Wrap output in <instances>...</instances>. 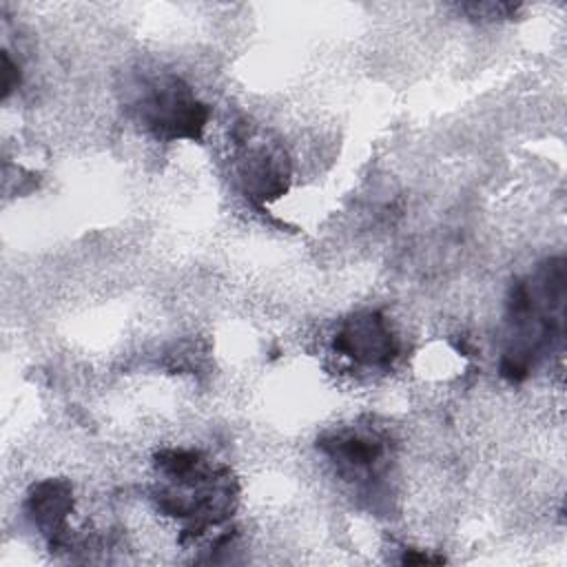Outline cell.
Instances as JSON below:
<instances>
[{"mask_svg":"<svg viewBox=\"0 0 567 567\" xmlns=\"http://www.w3.org/2000/svg\"><path fill=\"white\" fill-rule=\"evenodd\" d=\"M155 470L164 478L155 492V505L162 514L182 523V543L202 538L224 525L237 509L239 483L233 470L199 450H159Z\"/></svg>","mask_w":567,"mask_h":567,"instance_id":"2","label":"cell"},{"mask_svg":"<svg viewBox=\"0 0 567 567\" xmlns=\"http://www.w3.org/2000/svg\"><path fill=\"white\" fill-rule=\"evenodd\" d=\"M516 9H518L516 4H505V2H467V4H461V11L470 13V18H481V20L507 18Z\"/></svg>","mask_w":567,"mask_h":567,"instance_id":"8","label":"cell"},{"mask_svg":"<svg viewBox=\"0 0 567 567\" xmlns=\"http://www.w3.org/2000/svg\"><path fill=\"white\" fill-rule=\"evenodd\" d=\"M20 86V66L11 60L9 51H2V100H7Z\"/></svg>","mask_w":567,"mask_h":567,"instance_id":"9","label":"cell"},{"mask_svg":"<svg viewBox=\"0 0 567 567\" xmlns=\"http://www.w3.org/2000/svg\"><path fill=\"white\" fill-rule=\"evenodd\" d=\"M565 257H547L509 286L498 372L509 383L525 381L560 346L567 297Z\"/></svg>","mask_w":567,"mask_h":567,"instance_id":"1","label":"cell"},{"mask_svg":"<svg viewBox=\"0 0 567 567\" xmlns=\"http://www.w3.org/2000/svg\"><path fill=\"white\" fill-rule=\"evenodd\" d=\"M317 450L346 481L370 483L379 478L392 458V441L377 425H343L317 439Z\"/></svg>","mask_w":567,"mask_h":567,"instance_id":"5","label":"cell"},{"mask_svg":"<svg viewBox=\"0 0 567 567\" xmlns=\"http://www.w3.org/2000/svg\"><path fill=\"white\" fill-rule=\"evenodd\" d=\"M403 565H423V563H445L443 556H430V554H416V549H405L401 556Z\"/></svg>","mask_w":567,"mask_h":567,"instance_id":"10","label":"cell"},{"mask_svg":"<svg viewBox=\"0 0 567 567\" xmlns=\"http://www.w3.org/2000/svg\"><path fill=\"white\" fill-rule=\"evenodd\" d=\"M334 350L357 365L388 370L399 357V339L390 321L379 310H357L348 315L332 341Z\"/></svg>","mask_w":567,"mask_h":567,"instance_id":"6","label":"cell"},{"mask_svg":"<svg viewBox=\"0 0 567 567\" xmlns=\"http://www.w3.org/2000/svg\"><path fill=\"white\" fill-rule=\"evenodd\" d=\"M230 164L241 195L264 206L288 193L290 159L284 144L259 124L235 122L230 131Z\"/></svg>","mask_w":567,"mask_h":567,"instance_id":"4","label":"cell"},{"mask_svg":"<svg viewBox=\"0 0 567 567\" xmlns=\"http://www.w3.org/2000/svg\"><path fill=\"white\" fill-rule=\"evenodd\" d=\"M73 503V485L66 478H44L27 492L24 516L51 549L69 545V516Z\"/></svg>","mask_w":567,"mask_h":567,"instance_id":"7","label":"cell"},{"mask_svg":"<svg viewBox=\"0 0 567 567\" xmlns=\"http://www.w3.org/2000/svg\"><path fill=\"white\" fill-rule=\"evenodd\" d=\"M124 109L162 142H199L210 117V109L195 95L193 86L171 71L135 75L124 89Z\"/></svg>","mask_w":567,"mask_h":567,"instance_id":"3","label":"cell"}]
</instances>
